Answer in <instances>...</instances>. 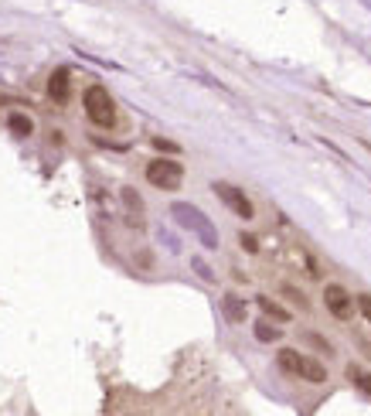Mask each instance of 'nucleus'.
Here are the masks:
<instances>
[{
    "label": "nucleus",
    "mask_w": 371,
    "mask_h": 416,
    "mask_svg": "<svg viewBox=\"0 0 371 416\" xmlns=\"http://www.w3.org/2000/svg\"><path fill=\"white\" fill-rule=\"evenodd\" d=\"M82 106H85V116L96 126H102V130L116 126V103H113L106 85H89L82 96Z\"/></svg>",
    "instance_id": "f257e3e1"
},
{
    "label": "nucleus",
    "mask_w": 371,
    "mask_h": 416,
    "mask_svg": "<svg viewBox=\"0 0 371 416\" xmlns=\"http://www.w3.org/2000/svg\"><path fill=\"white\" fill-rule=\"evenodd\" d=\"M170 215H174V218H177L184 229L198 232V236H201V243H205L208 250H218V232H215V225H211V222H208V218L194 205H184V202H177V205L170 208Z\"/></svg>",
    "instance_id": "f03ea898"
},
{
    "label": "nucleus",
    "mask_w": 371,
    "mask_h": 416,
    "mask_svg": "<svg viewBox=\"0 0 371 416\" xmlns=\"http://www.w3.org/2000/svg\"><path fill=\"white\" fill-rule=\"evenodd\" d=\"M147 181H150L154 188H161V191H177L181 181H184V167H181V161H174V157H154V161L147 164Z\"/></svg>",
    "instance_id": "7ed1b4c3"
},
{
    "label": "nucleus",
    "mask_w": 371,
    "mask_h": 416,
    "mask_svg": "<svg viewBox=\"0 0 371 416\" xmlns=\"http://www.w3.org/2000/svg\"><path fill=\"white\" fill-rule=\"evenodd\" d=\"M215 188V195L221 198V205H228L239 218H255V208H252V202H248V195L242 191V188H235V184H228V181H215L211 184Z\"/></svg>",
    "instance_id": "20e7f679"
},
{
    "label": "nucleus",
    "mask_w": 371,
    "mask_h": 416,
    "mask_svg": "<svg viewBox=\"0 0 371 416\" xmlns=\"http://www.w3.org/2000/svg\"><path fill=\"white\" fill-rule=\"evenodd\" d=\"M324 304H327V311L337 321H351V318H354V307H358V300L344 291L341 284H327V287H324Z\"/></svg>",
    "instance_id": "39448f33"
},
{
    "label": "nucleus",
    "mask_w": 371,
    "mask_h": 416,
    "mask_svg": "<svg viewBox=\"0 0 371 416\" xmlns=\"http://www.w3.org/2000/svg\"><path fill=\"white\" fill-rule=\"evenodd\" d=\"M296 379H303V382H314V385H324L327 382V365L320 362V358H310V355H303L300 358V375Z\"/></svg>",
    "instance_id": "423d86ee"
},
{
    "label": "nucleus",
    "mask_w": 371,
    "mask_h": 416,
    "mask_svg": "<svg viewBox=\"0 0 371 416\" xmlns=\"http://www.w3.org/2000/svg\"><path fill=\"white\" fill-rule=\"evenodd\" d=\"M69 89H72V76H69V69H55L51 79H48V96L58 99V103H65V99H69Z\"/></svg>",
    "instance_id": "0eeeda50"
},
{
    "label": "nucleus",
    "mask_w": 371,
    "mask_h": 416,
    "mask_svg": "<svg viewBox=\"0 0 371 416\" xmlns=\"http://www.w3.org/2000/svg\"><path fill=\"white\" fill-rule=\"evenodd\" d=\"M255 304H259V311H262L266 318H273V321H280V324H289V311L280 304V300H273V297L259 293V297H255Z\"/></svg>",
    "instance_id": "6e6552de"
},
{
    "label": "nucleus",
    "mask_w": 371,
    "mask_h": 416,
    "mask_svg": "<svg viewBox=\"0 0 371 416\" xmlns=\"http://www.w3.org/2000/svg\"><path fill=\"white\" fill-rule=\"evenodd\" d=\"M221 311H225V318L232 321V324H246V318H248V311H246V304L235 297V293H228V297H221Z\"/></svg>",
    "instance_id": "1a4fd4ad"
},
{
    "label": "nucleus",
    "mask_w": 371,
    "mask_h": 416,
    "mask_svg": "<svg viewBox=\"0 0 371 416\" xmlns=\"http://www.w3.org/2000/svg\"><path fill=\"white\" fill-rule=\"evenodd\" d=\"M300 358H303V352H296V348H280V355H276V365L283 369L287 375H300Z\"/></svg>",
    "instance_id": "9d476101"
},
{
    "label": "nucleus",
    "mask_w": 371,
    "mask_h": 416,
    "mask_svg": "<svg viewBox=\"0 0 371 416\" xmlns=\"http://www.w3.org/2000/svg\"><path fill=\"white\" fill-rule=\"evenodd\" d=\"M7 126H10V133H17V137H31V133H35L31 116H24V113H7Z\"/></svg>",
    "instance_id": "9b49d317"
},
{
    "label": "nucleus",
    "mask_w": 371,
    "mask_h": 416,
    "mask_svg": "<svg viewBox=\"0 0 371 416\" xmlns=\"http://www.w3.org/2000/svg\"><path fill=\"white\" fill-rule=\"evenodd\" d=\"M252 334H255L259 341H266V345H269V341H280L283 328H276V324H273V318H269V321H255V324H252Z\"/></svg>",
    "instance_id": "f8f14e48"
},
{
    "label": "nucleus",
    "mask_w": 371,
    "mask_h": 416,
    "mask_svg": "<svg viewBox=\"0 0 371 416\" xmlns=\"http://www.w3.org/2000/svg\"><path fill=\"white\" fill-rule=\"evenodd\" d=\"M347 379L354 382V389H361V392L371 399V372L368 369H361V365H347Z\"/></svg>",
    "instance_id": "ddd939ff"
},
{
    "label": "nucleus",
    "mask_w": 371,
    "mask_h": 416,
    "mask_svg": "<svg viewBox=\"0 0 371 416\" xmlns=\"http://www.w3.org/2000/svg\"><path fill=\"white\" fill-rule=\"evenodd\" d=\"M280 293L287 297V300L293 304V307H296V311H303V314L310 311V297H307L303 291H296V287H289V284H283V287H280Z\"/></svg>",
    "instance_id": "4468645a"
},
{
    "label": "nucleus",
    "mask_w": 371,
    "mask_h": 416,
    "mask_svg": "<svg viewBox=\"0 0 371 416\" xmlns=\"http://www.w3.org/2000/svg\"><path fill=\"white\" fill-rule=\"evenodd\" d=\"M120 195H123V205L129 208V215H143V198H140L133 188H123Z\"/></svg>",
    "instance_id": "2eb2a0df"
},
{
    "label": "nucleus",
    "mask_w": 371,
    "mask_h": 416,
    "mask_svg": "<svg viewBox=\"0 0 371 416\" xmlns=\"http://www.w3.org/2000/svg\"><path fill=\"white\" fill-rule=\"evenodd\" d=\"M303 341H307V345H314V348H317L320 355H334V348H330V345H327V341H324V338H320V334L307 331V334H303Z\"/></svg>",
    "instance_id": "dca6fc26"
},
{
    "label": "nucleus",
    "mask_w": 371,
    "mask_h": 416,
    "mask_svg": "<svg viewBox=\"0 0 371 416\" xmlns=\"http://www.w3.org/2000/svg\"><path fill=\"white\" fill-rule=\"evenodd\" d=\"M358 311H361L365 324H371V293H361V297H358Z\"/></svg>",
    "instance_id": "f3484780"
},
{
    "label": "nucleus",
    "mask_w": 371,
    "mask_h": 416,
    "mask_svg": "<svg viewBox=\"0 0 371 416\" xmlns=\"http://www.w3.org/2000/svg\"><path fill=\"white\" fill-rule=\"evenodd\" d=\"M191 266H194V273H198V277H201V280H208V284H211V280H215V273H211V266H208L205 259H194V263H191Z\"/></svg>",
    "instance_id": "a211bd4d"
},
{
    "label": "nucleus",
    "mask_w": 371,
    "mask_h": 416,
    "mask_svg": "<svg viewBox=\"0 0 371 416\" xmlns=\"http://www.w3.org/2000/svg\"><path fill=\"white\" fill-rule=\"evenodd\" d=\"M239 243H242V250L246 252H259V239L248 236V232H239Z\"/></svg>",
    "instance_id": "6ab92c4d"
},
{
    "label": "nucleus",
    "mask_w": 371,
    "mask_h": 416,
    "mask_svg": "<svg viewBox=\"0 0 371 416\" xmlns=\"http://www.w3.org/2000/svg\"><path fill=\"white\" fill-rule=\"evenodd\" d=\"M154 147H157V150H170V154H177V144H170V140H164V137H154Z\"/></svg>",
    "instance_id": "aec40b11"
},
{
    "label": "nucleus",
    "mask_w": 371,
    "mask_h": 416,
    "mask_svg": "<svg viewBox=\"0 0 371 416\" xmlns=\"http://www.w3.org/2000/svg\"><path fill=\"white\" fill-rule=\"evenodd\" d=\"M361 352H365V358H371V345H368V341H361Z\"/></svg>",
    "instance_id": "412c9836"
}]
</instances>
